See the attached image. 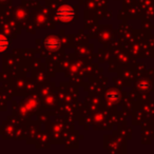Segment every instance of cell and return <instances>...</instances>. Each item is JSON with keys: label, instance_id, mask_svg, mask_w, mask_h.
Instances as JSON below:
<instances>
[{"label": "cell", "instance_id": "obj_1", "mask_svg": "<svg viewBox=\"0 0 154 154\" xmlns=\"http://www.w3.org/2000/svg\"><path fill=\"white\" fill-rule=\"evenodd\" d=\"M56 17L59 21L63 22V23H68L71 22L75 17V11L71 5H64L58 8L57 12H56Z\"/></svg>", "mask_w": 154, "mask_h": 154}, {"label": "cell", "instance_id": "obj_2", "mask_svg": "<svg viewBox=\"0 0 154 154\" xmlns=\"http://www.w3.org/2000/svg\"><path fill=\"white\" fill-rule=\"evenodd\" d=\"M43 45L47 48L49 51L55 52L57 51L60 48V39L57 36H54V35H49L48 37H45V40H43Z\"/></svg>", "mask_w": 154, "mask_h": 154}, {"label": "cell", "instance_id": "obj_3", "mask_svg": "<svg viewBox=\"0 0 154 154\" xmlns=\"http://www.w3.org/2000/svg\"><path fill=\"white\" fill-rule=\"evenodd\" d=\"M107 99L109 103H115L119 100V93L117 92L116 90H111L108 92L107 94Z\"/></svg>", "mask_w": 154, "mask_h": 154}, {"label": "cell", "instance_id": "obj_4", "mask_svg": "<svg viewBox=\"0 0 154 154\" xmlns=\"http://www.w3.org/2000/svg\"><path fill=\"white\" fill-rule=\"evenodd\" d=\"M9 48V40L5 35L0 34V53L5 52Z\"/></svg>", "mask_w": 154, "mask_h": 154}, {"label": "cell", "instance_id": "obj_5", "mask_svg": "<svg viewBox=\"0 0 154 154\" xmlns=\"http://www.w3.org/2000/svg\"><path fill=\"white\" fill-rule=\"evenodd\" d=\"M138 87H139V89L147 90V89H149V82H148L147 80H141V82L138 84Z\"/></svg>", "mask_w": 154, "mask_h": 154}, {"label": "cell", "instance_id": "obj_6", "mask_svg": "<svg viewBox=\"0 0 154 154\" xmlns=\"http://www.w3.org/2000/svg\"><path fill=\"white\" fill-rule=\"evenodd\" d=\"M17 16L19 18H23L24 17V12L22 11V10H19V11H18V13H17Z\"/></svg>", "mask_w": 154, "mask_h": 154}, {"label": "cell", "instance_id": "obj_7", "mask_svg": "<svg viewBox=\"0 0 154 154\" xmlns=\"http://www.w3.org/2000/svg\"><path fill=\"white\" fill-rule=\"evenodd\" d=\"M101 118V115H98V116H95V119H100Z\"/></svg>", "mask_w": 154, "mask_h": 154}, {"label": "cell", "instance_id": "obj_8", "mask_svg": "<svg viewBox=\"0 0 154 154\" xmlns=\"http://www.w3.org/2000/svg\"><path fill=\"white\" fill-rule=\"evenodd\" d=\"M1 1H3V0H1Z\"/></svg>", "mask_w": 154, "mask_h": 154}]
</instances>
